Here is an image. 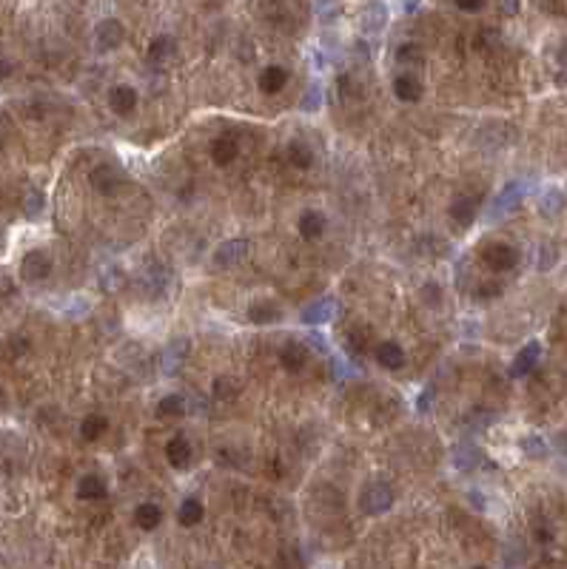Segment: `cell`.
Masks as SVG:
<instances>
[{
  "label": "cell",
  "instance_id": "cell-4",
  "mask_svg": "<svg viewBox=\"0 0 567 569\" xmlns=\"http://www.w3.org/2000/svg\"><path fill=\"white\" fill-rule=\"evenodd\" d=\"M51 274V257L46 251H29L20 265V277L26 282H43Z\"/></svg>",
  "mask_w": 567,
  "mask_h": 569
},
{
  "label": "cell",
  "instance_id": "cell-17",
  "mask_svg": "<svg viewBox=\"0 0 567 569\" xmlns=\"http://www.w3.org/2000/svg\"><path fill=\"white\" fill-rule=\"evenodd\" d=\"M448 214H451V220H453L456 225L468 228V225L476 220V200H471V197H456V200L451 203Z\"/></svg>",
  "mask_w": 567,
  "mask_h": 569
},
{
  "label": "cell",
  "instance_id": "cell-26",
  "mask_svg": "<svg viewBox=\"0 0 567 569\" xmlns=\"http://www.w3.org/2000/svg\"><path fill=\"white\" fill-rule=\"evenodd\" d=\"M519 197H522V185H519V183H511V185L496 197V203H493V214H505L508 208H513V205L519 203Z\"/></svg>",
  "mask_w": 567,
  "mask_h": 569
},
{
  "label": "cell",
  "instance_id": "cell-38",
  "mask_svg": "<svg viewBox=\"0 0 567 569\" xmlns=\"http://www.w3.org/2000/svg\"><path fill=\"white\" fill-rule=\"evenodd\" d=\"M473 569H485V567H473Z\"/></svg>",
  "mask_w": 567,
  "mask_h": 569
},
{
  "label": "cell",
  "instance_id": "cell-16",
  "mask_svg": "<svg viewBox=\"0 0 567 569\" xmlns=\"http://www.w3.org/2000/svg\"><path fill=\"white\" fill-rule=\"evenodd\" d=\"M393 94H396L402 103H416V100L422 97V83H419V77H413V74H399V77L393 80Z\"/></svg>",
  "mask_w": 567,
  "mask_h": 569
},
{
  "label": "cell",
  "instance_id": "cell-18",
  "mask_svg": "<svg viewBox=\"0 0 567 569\" xmlns=\"http://www.w3.org/2000/svg\"><path fill=\"white\" fill-rule=\"evenodd\" d=\"M237 154H240V145L231 137H217L214 145H211V160L217 165H231L237 160Z\"/></svg>",
  "mask_w": 567,
  "mask_h": 569
},
{
  "label": "cell",
  "instance_id": "cell-24",
  "mask_svg": "<svg viewBox=\"0 0 567 569\" xmlns=\"http://www.w3.org/2000/svg\"><path fill=\"white\" fill-rule=\"evenodd\" d=\"M285 157H288V163L296 165V168H311V163H313L311 148H308L305 143H299V140H291V143H288Z\"/></svg>",
  "mask_w": 567,
  "mask_h": 569
},
{
  "label": "cell",
  "instance_id": "cell-34",
  "mask_svg": "<svg viewBox=\"0 0 567 569\" xmlns=\"http://www.w3.org/2000/svg\"><path fill=\"white\" fill-rule=\"evenodd\" d=\"M456 6H459L462 11H479V9L485 6V0H456Z\"/></svg>",
  "mask_w": 567,
  "mask_h": 569
},
{
  "label": "cell",
  "instance_id": "cell-36",
  "mask_svg": "<svg viewBox=\"0 0 567 569\" xmlns=\"http://www.w3.org/2000/svg\"><path fill=\"white\" fill-rule=\"evenodd\" d=\"M559 66H562V71L567 74V46L562 48V51H559Z\"/></svg>",
  "mask_w": 567,
  "mask_h": 569
},
{
  "label": "cell",
  "instance_id": "cell-6",
  "mask_svg": "<svg viewBox=\"0 0 567 569\" xmlns=\"http://www.w3.org/2000/svg\"><path fill=\"white\" fill-rule=\"evenodd\" d=\"M249 254V240H229L214 251V265L217 268H234L237 262H243Z\"/></svg>",
  "mask_w": 567,
  "mask_h": 569
},
{
  "label": "cell",
  "instance_id": "cell-28",
  "mask_svg": "<svg viewBox=\"0 0 567 569\" xmlns=\"http://www.w3.org/2000/svg\"><path fill=\"white\" fill-rule=\"evenodd\" d=\"M542 214L545 217H553V214H559L562 211V205H565V197L556 191V188H548V194H542Z\"/></svg>",
  "mask_w": 567,
  "mask_h": 569
},
{
  "label": "cell",
  "instance_id": "cell-30",
  "mask_svg": "<svg viewBox=\"0 0 567 569\" xmlns=\"http://www.w3.org/2000/svg\"><path fill=\"white\" fill-rule=\"evenodd\" d=\"M396 57H399V63H425V54H422V48H419L416 43H408V46H402Z\"/></svg>",
  "mask_w": 567,
  "mask_h": 569
},
{
  "label": "cell",
  "instance_id": "cell-39",
  "mask_svg": "<svg viewBox=\"0 0 567 569\" xmlns=\"http://www.w3.org/2000/svg\"><path fill=\"white\" fill-rule=\"evenodd\" d=\"M0 148H3V143H0Z\"/></svg>",
  "mask_w": 567,
  "mask_h": 569
},
{
  "label": "cell",
  "instance_id": "cell-8",
  "mask_svg": "<svg viewBox=\"0 0 567 569\" xmlns=\"http://www.w3.org/2000/svg\"><path fill=\"white\" fill-rule=\"evenodd\" d=\"M539 356H542V344H539V342H528V344L516 353V359H513V364H511V376H513V379L528 376V373L536 367Z\"/></svg>",
  "mask_w": 567,
  "mask_h": 569
},
{
  "label": "cell",
  "instance_id": "cell-11",
  "mask_svg": "<svg viewBox=\"0 0 567 569\" xmlns=\"http://www.w3.org/2000/svg\"><path fill=\"white\" fill-rule=\"evenodd\" d=\"M123 37H126V29H123V23L114 20V17H109V20H103V23L97 26V46H100V48H117V46L123 43Z\"/></svg>",
  "mask_w": 567,
  "mask_h": 569
},
{
  "label": "cell",
  "instance_id": "cell-20",
  "mask_svg": "<svg viewBox=\"0 0 567 569\" xmlns=\"http://www.w3.org/2000/svg\"><path fill=\"white\" fill-rule=\"evenodd\" d=\"M285 83H288V71H285L283 66H269V68L260 74V91H266V94L283 91Z\"/></svg>",
  "mask_w": 567,
  "mask_h": 569
},
{
  "label": "cell",
  "instance_id": "cell-37",
  "mask_svg": "<svg viewBox=\"0 0 567 569\" xmlns=\"http://www.w3.org/2000/svg\"><path fill=\"white\" fill-rule=\"evenodd\" d=\"M562 450L567 453V436H562Z\"/></svg>",
  "mask_w": 567,
  "mask_h": 569
},
{
  "label": "cell",
  "instance_id": "cell-35",
  "mask_svg": "<svg viewBox=\"0 0 567 569\" xmlns=\"http://www.w3.org/2000/svg\"><path fill=\"white\" fill-rule=\"evenodd\" d=\"M499 9L505 14H516L519 11V0H499Z\"/></svg>",
  "mask_w": 567,
  "mask_h": 569
},
{
  "label": "cell",
  "instance_id": "cell-9",
  "mask_svg": "<svg viewBox=\"0 0 567 569\" xmlns=\"http://www.w3.org/2000/svg\"><path fill=\"white\" fill-rule=\"evenodd\" d=\"M308 359H311V350H308L302 342H285L283 350H280V362H283V367L288 370V373H299V370H305Z\"/></svg>",
  "mask_w": 567,
  "mask_h": 569
},
{
  "label": "cell",
  "instance_id": "cell-10",
  "mask_svg": "<svg viewBox=\"0 0 567 569\" xmlns=\"http://www.w3.org/2000/svg\"><path fill=\"white\" fill-rule=\"evenodd\" d=\"M249 319L254 324H274L283 319V307L271 299H260V302H251L249 304Z\"/></svg>",
  "mask_w": 567,
  "mask_h": 569
},
{
  "label": "cell",
  "instance_id": "cell-22",
  "mask_svg": "<svg viewBox=\"0 0 567 569\" xmlns=\"http://www.w3.org/2000/svg\"><path fill=\"white\" fill-rule=\"evenodd\" d=\"M157 416L160 419H183L186 416V399L180 393H169L166 399H160Z\"/></svg>",
  "mask_w": 567,
  "mask_h": 569
},
{
  "label": "cell",
  "instance_id": "cell-5",
  "mask_svg": "<svg viewBox=\"0 0 567 569\" xmlns=\"http://www.w3.org/2000/svg\"><path fill=\"white\" fill-rule=\"evenodd\" d=\"M166 458H169V464H171L174 470H189V467H191V458H194L191 441H189L183 433H177V436L166 444Z\"/></svg>",
  "mask_w": 567,
  "mask_h": 569
},
{
  "label": "cell",
  "instance_id": "cell-19",
  "mask_svg": "<svg viewBox=\"0 0 567 569\" xmlns=\"http://www.w3.org/2000/svg\"><path fill=\"white\" fill-rule=\"evenodd\" d=\"M203 516H206V507H203V501L200 498H186L183 504H180V510H177V521L183 524V527H197L200 521H203Z\"/></svg>",
  "mask_w": 567,
  "mask_h": 569
},
{
  "label": "cell",
  "instance_id": "cell-3",
  "mask_svg": "<svg viewBox=\"0 0 567 569\" xmlns=\"http://www.w3.org/2000/svg\"><path fill=\"white\" fill-rule=\"evenodd\" d=\"M482 260H485V265H488L491 271L505 274V271L516 268V262H519V251L511 248V245H505V242H493V245H488V248L482 251Z\"/></svg>",
  "mask_w": 567,
  "mask_h": 569
},
{
  "label": "cell",
  "instance_id": "cell-29",
  "mask_svg": "<svg viewBox=\"0 0 567 569\" xmlns=\"http://www.w3.org/2000/svg\"><path fill=\"white\" fill-rule=\"evenodd\" d=\"M237 393H240V384H237L234 379L220 376V379L214 381V396H217V399H234Z\"/></svg>",
  "mask_w": 567,
  "mask_h": 569
},
{
  "label": "cell",
  "instance_id": "cell-23",
  "mask_svg": "<svg viewBox=\"0 0 567 569\" xmlns=\"http://www.w3.org/2000/svg\"><path fill=\"white\" fill-rule=\"evenodd\" d=\"M385 20H388V9H385V3H379V0H371V3H368V9H365V17H362L365 29H368V31H382Z\"/></svg>",
  "mask_w": 567,
  "mask_h": 569
},
{
  "label": "cell",
  "instance_id": "cell-33",
  "mask_svg": "<svg viewBox=\"0 0 567 569\" xmlns=\"http://www.w3.org/2000/svg\"><path fill=\"white\" fill-rule=\"evenodd\" d=\"M40 208H43V194L31 191V197H29V203H26V214H29V217H37Z\"/></svg>",
  "mask_w": 567,
  "mask_h": 569
},
{
  "label": "cell",
  "instance_id": "cell-7",
  "mask_svg": "<svg viewBox=\"0 0 567 569\" xmlns=\"http://www.w3.org/2000/svg\"><path fill=\"white\" fill-rule=\"evenodd\" d=\"M109 106H111L114 114L129 117L137 108V88L134 86H114L109 91Z\"/></svg>",
  "mask_w": 567,
  "mask_h": 569
},
{
  "label": "cell",
  "instance_id": "cell-21",
  "mask_svg": "<svg viewBox=\"0 0 567 569\" xmlns=\"http://www.w3.org/2000/svg\"><path fill=\"white\" fill-rule=\"evenodd\" d=\"M106 430H109V421H106V416H100V413H91V416H86V419L80 421V436H83V441H100Z\"/></svg>",
  "mask_w": 567,
  "mask_h": 569
},
{
  "label": "cell",
  "instance_id": "cell-2",
  "mask_svg": "<svg viewBox=\"0 0 567 569\" xmlns=\"http://www.w3.org/2000/svg\"><path fill=\"white\" fill-rule=\"evenodd\" d=\"M91 185L100 191V194H106V197H114L123 185H126V171L123 168H117V165H109V163H103V165H97L94 171H91Z\"/></svg>",
  "mask_w": 567,
  "mask_h": 569
},
{
  "label": "cell",
  "instance_id": "cell-27",
  "mask_svg": "<svg viewBox=\"0 0 567 569\" xmlns=\"http://www.w3.org/2000/svg\"><path fill=\"white\" fill-rule=\"evenodd\" d=\"M171 51H174V43H171V37H166V34H160V37H154V40L149 43V60H151V63L166 60Z\"/></svg>",
  "mask_w": 567,
  "mask_h": 569
},
{
  "label": "cell",
  "instance_id": "cell-32",
  "mask_svg": "<svg viewBox=\"0 0 567 569\" xmlns=\"http://www.w3.org/2000/svg\"><path fill=\"white\" fill-rule=\"evenodd\" d=\"M522 450L531 453V456H545V444H542V439H536V436L522 439Z\"/></svg>",
  "mask_w": 567,
  "mask_h": 569
},
{
  "label": "cell",
  "instance_id": "cell-15",
  "mask_svg": "<svg viewBox=\"0 0 567 569\" xmlns=\"http://www.w3.org/2000/svg\"><path fill=\"white\" fill-rule=\"evenodd\" d=\"M325 217L319 214V211H305L302 217H299V222H296V231L302 234V240H319L322 234H325Z\"/></svg>",
  "mask_w": 567,
  "mask_h": 569
},
{
  "label": "cell",
  "instance_id": "cell-25",
  "mask_svg": "<svg viewBox=\"0 0 567 569\" xmlns=\"http://www.w3.org/2000/svg\"><path fill=\"white\" fill-rule=\"evenodd\" d=\"M331 313H333V304L328 299H322V302H313L311 307L302 310V322L305 324H325L331 319Z\"/></svg>",
  "mask_w": 567,
  "mask_h": 569
},
{
  "label": "cell",
  "instance_id": "cell-14",
  "mask_svg": "<svg viewBox=\"0 0 567 569\" xmlns=\"http://www.w3.org/2000/svg\"><path fill=\"white\" fill-rule=\"evenodd\" d=\"M106 493H109V484L94 473H89L77 481V498H83V501H100V498H106Z\"/></svg>",
  "mask_w": 567,
  "mask_h": 569
},
{
  "label": "cell",
  "instance_id": "cell-12",
  "mask_svg": "<svg viewBox=\"0 0 567 569\" xmlns=\"http://www.w3.org/2000/svg\"><path fill=\"white\" fill-rule=\"evenodd\" d=\"M134 524H137L140 530H146V533L157 530V527L163 524V507L154 504V501H143V504L134 510Z\"/></svg>",
  "mask_w": 567,
  "mask_h": 569
},
{
  "label": "cell",
  "instance_id": "cell-31",
  "mask_svg": "<svg viewBox=\"0 0 567 569\" xmlns=\"http://www.w3.org/2000/svg\"><path fill=\"white\" fill-rule=\"evenodd\" d=\"M319 103H322V88L313 83V86L305 91V97H302V111H316Z\"/></svg>",
  "mask_w": 567,
  "mask_h": 569
},
{
  "label": "cell",
  "instance_id": "cell-1",
  "mask_svg": "<svg viewBox=\"0 0 567 569\" xmlns=\"http://www.w3.org/2000/svg\"><path fill=\"white\" fill-rule=\"evenodd\" d=\"M359 507L368 516H382V513H388L393 507V490L388 484H382V481L368 484L362 490V496H359Z\"/></svg>",
  "mask_w": 567,
  "mask_h": 569
},
{
  "label": "cell",
  "instance_id": "cell-13",
  "mask_svg": "<svg viewBox=\"0 0 567 569\" xmlns=\"http://www.w3.org/2000/svg\"><path fill=\"white\" fill-rule=\"evenodd\" d=\"M376 362L385 367V370H399L405 364V350L396 344V342H379L376 344Z\"/></svg>",
  "mask_w": 567,
  "mask_h": 569
}]
</instances>
